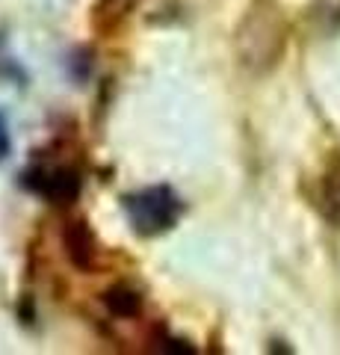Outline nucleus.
<instances>
[{
  "label": "nucleus",
  "instance_id": "nucleus-1",
  "mask_svg": "<svg viewBox=\"0 0 340 355\" xmlns=\"http://www.w3.org/2000/svg\"><path fill=\"white\" fill-rule=\"evenodd\" d=\"M237 60L251 74L272 71L287 48V18L276 0H255L234 33Z\"/></svg>",
  "mask_w": 340,
  "mask_h": 355
},
{
  "label": "nucleus",
  "instance_id": "nucleus-2",
  "mask_svg": "<svg viewBox=\"0 0 340 355\" xmlns=\"http://www.w3.org/2000/svg\"><path fill=\"white\" fill-rule=\"evenodd\" d=\"M125 210L130 216V225L139 234H160V231L172 228L175 219L181 216V202L169 187H148L136 196H127Z\"/></svg>",
  "mask_w": 340,
  "mask_h": 355
},
{
  "label": "nucleus",
  "instance_id": "nucleus-3",
  "mask_svg": "<svg viewBox=\"0 0 340 355\" xmlns=\"http://www.w3.org/2000/svg\"><path fill=\"white\" fill-rule=\"evenodd\" d=\"M36 193L53 205H71L80 196V178L71 169H39Z\"/></svg>",
  "mask_w": 340,
  "mask_h": 355
},
{
  "label": "nucleus",
  "instance_id": "nucleus-4",
  "mask_svg": "<svg viewBox=\"0 0 340 355\" xmlns=\"http://www.w3.org/2000/svg\"><path fill=\"white\" fill-rule=\"evenodd\" d=\"M62 240H65V252H69L71 263L78 266V270H86V272H89L92 266H95V258H98L89 225H86L83 219L69 222V228L62 231Z\"/></svg>",
  "mask_w": 340,
  "mask_h": 355
},
{
  "label": "nucleus",
  "instance_id": "nucleus-5",
  "mask_svg": "<svg viewBox=\"0 0 340 355\" xmlns=\"http://www.w3.org/2000/svg\"><path fill=\"white\" fill-rule=\"evenodd\" d=\"M320 207H323V216L332 225H340V157L328 163V169L320 181Z\"/></svg>",
  "mask_w": 340,
  "mask_h": 355
},
{
  "label": "nucleus",
  "instance_id": "nucleus-6",
  "mask_svg": "<svg viewBox=\"0 0 340 355\" xmlns=\"http://www.w3.org/2000/svg\"><path fill=\"white\" fill-rule=\"evenodd\" d=\"M139 3V0H98L95 9H92V21L101 33L116 30L122 21L127 18V12Z\"/></svg>",
  "mask_w": 340,
  "mask_h": 355
},
{
  "label": "nucleus",
  "instance_id": "nucleus-7",
  "mask_svg": "<svg viewBox=\"0 0 340 355\" xmlns=\"http://www.w3.org/2000/svg\"><path fill=\"white\" fill-rule=\"evenodd\" d=\"M104 302H107V308L113 311V314H118V317H134L136 311H139V305H142V299H139L136 291H130V287L122 284V287H113V291H107Z\"/></svg>",
  "mask_w": 340,
  "mask_h": 355
},
{
  "label": "nucleus",
  "instance_id": "nucleus-8",
  "mask_svg": "<svg viewBox=\"0 0 340 355\" xmlns=\"http://www.w3.org/2000/svg\"><path fill=\"white\" fill-rule=\"evenodd\" d=\"M6 154H9V130L3 116H0V160H6Z\"/></svg>",
  "mask_w": 340,
  "mask_h": 355
}]
</instances>
